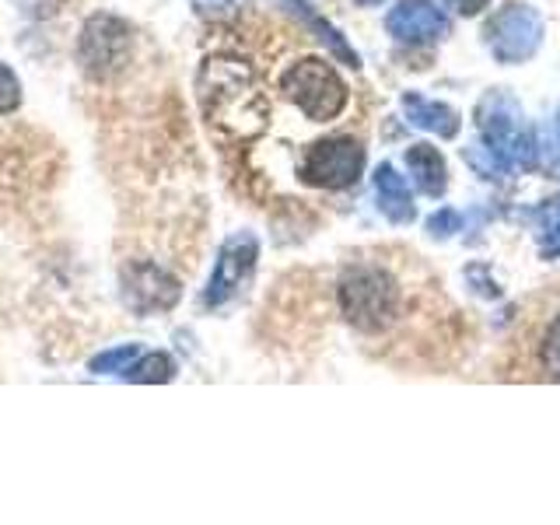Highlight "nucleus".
I'll return each instance as SVG.
<instances>
[{
	"instance_id": "nucleus-17",
	"label": "nucleus",
	"mask_w": 560,
	"mask_h": 525,
	"mask_svg": "<svg viewBox=\"0 0 560 525\" xmlns=\"http://www.w3.org/2000/svg\"><path fill=\"white\" fill-rule=\"evenodd\" d=\"M140 358V347L137 343H122V347H113V350H105V354L92 358V372L95 375H119V372H127V368Z\"/></svg>"
},
{
	"instance_id": "nucleus-1",
	"label": "nucleus",
	"mask_w": 560,
	"mask_h": 525,
	"mask_svg": "<svg viewBox=\"0 0 560 525\" xmlns=\"http://www.w3.org/2000/svg\"><path fill=\"white\" fill-rule=\"evenodd\" d=\"M480 144L498 158L504 172H529L536 165L533 130L522 105L508 92H487L477 105Z\"/></svg>"
},
{
	"instance_id": "nucleus-11",
	"label": "nucleus",
	"mask_w": 560,
	"mask_h": 525,
	"mask_svg": "<svg viewBox=\"0 0 560 525\" xmlns=\"http://www.w3.org/2000/svg\"><path fill=\"white\" fill-rule=\"evenodd\" d=\"M375 197H378V210L393 224H410L417 218L410 186H407V179H402V175L393 165H382L375 172Z\"/></svg>"
},
{
	"instance_id": "nucleus-24",
	"label": "nucleus",
	"mask_w": 560,
	"mask_h": 525,
	"mask_svg": "<svg viewBox=\"0 0 560 525\" xmlns=\"http://www.w3.org/2000/svg\"><path fill=\"white\" fill-rule=\"evenodd\" d=\"M557 140H560V113H557Z\"/></svg>"
},
{
	"instance_id": "nucleus-9",
	"label": "nucleus",
	"mask_w": 560,
	"mask_h": 525,
	"mask_svg": "<svg viewBox=\"0 0 560 525\" xmlns=\"http://www.w3.org/2000/svg\"><path fill=\"white\" fill-rule=\"evenodd\" d=\"M119 298H122V305L137 315L168 312L179 302V280L158 267V262L137 259L119 270Z\"/></svg>"
},
{
	"instance_id": "nucleus-19",
	"label": "nucleus",
	"mask_w": 560,
	"mask_h": 525,
	"mask_svg": "<svg viewBox=\"0 0 560 525\" xmlns=\"http://www.w3.org/2000/svg\"><path fill=\"white\" fill-rule=\"evenodd\" d=\"M542 368H547V375L560 382V319L550 326V337L542 343Z\"/></svg>"
},
{
	"instance_id": "nucleus-4",
	"label": "nucleus",
	"mask_w": 560,
	"mask_h": 525,
	"mask_svg": "<svg viewBox=\"0 0 560 525\" xmlns=\"http://www.w3.org/2000/svg\"><path fill=\"white\" fill-rule=\"evenodd\" d=\"M133 60V32L116 14H95L88 18L78 39V63L88 78L113 81Z\"/></svg>"
},
{
	"instance_id": "nucleus-7",
	"label": "nucleus",
	"mask_w": 560,
	"mask_h": 525,
	"mask_svg": "<svg viewBox=\"0 0 560 525\" xmlns=\"http://www.w3.org/2000/svg\"><path fill=\"white\" fill-rule=\"evenodd\" d=\"M542 43V18L529 4H508L487 22V49L501 63L529 60Z\"/></svg>"
},
{
	"instance_id": "nucleus-5",
	"label": "nucleus",
	"mask_w": 560,
	"mask_h": 525,
	"mask_svg": "<svg viewBox=\"0 0 560 525\" xmlns=\"http://www.w3.org/2000/svg\"><path fill=\"white\" fill-rule=\"evenodd\" d=\"M284 95L302 109L308 119L326 122L332 116H340L347 105V84L326 60H298L284 74Z\"/></svg>"
},
{
	"instance_id": "nucleus-12",
	"label": "nucleus",
	"mask_w": 560,
	"mask_h": 525,
	"mask_svg": "<svg viewBox=\"0 0 560 525\" xmlns=\"http://www.w3.org/2000/svg\"><path fill=\"white\" fill-rule=\"evenodd\" d=\"M402 109H407L413 127L428 130V133H438L442 140L459 133V113H455L452 105H445V102H431L424 95L410 92V95H402Z\"/></svg>"
},
{
	"instance_id": "nucleus-8",
	"label": "nucleus",
	"mask_w": 560,
	"mask_h": 525,
	"mask_svg": "<svg viewBox=\"0 0 560 525\" xmlns=\"http://www.w3.org/2000/svg\"><path fill=\"white\" fill-rule=\"evenodd\" d=\"M256 259H259V242L249 232H238L232 235L218 253L214 262V273L207 280V291H203V305L207 308H221L228 305L232 298L249 284V277L256 270Z\"/></svg>"
},
{
	"instance_id": "nucleus-6",
	"label": "nucleus",
	"mask_w": 560,
	"mask_h": 525,
	"mask_svg": "<svg viewBox=\"0 0 560 525\" xmlns=\"http://www.w3.org/2000/svg\"><path fill=\"white\" fill-rule=\"evenodd\" d=\"M364 172V148L354 137H326L305 151L302 179L319 189H347Z\"/></svg>"
},
{
	"instance_id": "nucleus-2",
	"label": "nucleus",
	"mask_w": 560,
	"mask_h": 525,
	"mask_svg": "<svg viewBox=\"0 0 560 525\" xmlns=\"http://www.w3.org/2000/svg\"><path fill=\"white\" fill-rule=\"evenodd\" d=\"M200 102L221 127L235 133H253L262 127V98L253 84V74L238 60H210L203 74Z\"/></svg>"
},
{
	"instance_id": "nucleus-18",
	"label": "nucleus",
	"mask_w": 560,
	"mask_h": 525,
	"mask_svg": "<svg viewBox=\"0 0 560 525\" xmlns=\"http://www.w3.org/2000/svg\"><path fill=\"white\" fill-rule=\"evenodd\" d=\"M22 105V81H18L14 70L0 60V116L14 113Z\"/></svg>"
},
{
	"instance_id": "nucleus-20",
	"label": "nucleus",
	"mask_w": 560,
	"mask_h": 525,
	"mask_svg": "<svg viewBox=\"0 0 560 525\" xmlns=\"http://www.w3.org/2000/svg\"><path fill=\"white\" fill-rule=\"evenodd\" d=\"M459 228H463V218L459 214H455V210H442V214H434L431 221H428V232L431 235H452V232H459Z\"/></svg>"
},
{
	"instance_id": "nucleus-14",
	"label": "nucleus",
	"mask_w": 560,
	"mask_h": 525,
	"mask_svg": "<svg viewBox=\"0 0 560 525\" xmlns=\"http://www.w3.org/2000/svg\"><path fill=\"white\" fill-rule=\"evenodd\" d=\"M175 375V361L162 350H154V354H144L137 358L130 368H127V378L130 382H140V385H162Z\"/></svg>"
},
{
	"instance_id": "nucleus-23",
	"label": "nucleus",
	"mask_w": 560,
	"mask_h": 525,
	"mask_svg": "<svg viewBox=\"0 0 560 525\" xmlns=\"http://www.w3.org/2000/svg\"><path fill=\"white\" fill-rule=\"evenodd\" d=\"M358 4H364V8H368V4H382V0H358Z\"/></svg>"
},
{
	"instance_id": "nucleus-13",
	"label": "nucleus",
	"mask_w": 560,
	"mask_h": 525,
	"mask_svg": "<svg viewBox=\"0 0 560 525\" xmlns=\"http://www.w3.org/2000/svg\"><path fill=\"white\" fill-rule=\"evenodd\" d=\"M407 168L413 175L417 189L428 192V197H442V192L448 189L445 158L438 154V148H431V144H413L407 151Z\"/></svg>"
},
{
	"instance_id": "nucleus-15",
	"label": "nucleus",
	"mask_w": 560,
	"mask_h": 525,
	"mask_svg": "<svg viewBox=\"0 0 560 525\" xmlns=\"http://www.w3.org/2000/svg\"><path fill=\"white\" fill-rule=\"evenodd\" d=\"M536 221H539V253L547 259H560V200L542 207Z\"/></svg>"
},
{
	"instance_id": "nucleus-21",
	"label": "nucleus",
	"mask_w": 560,
	"mask_h": 525,
	"mask_svg": "<svg viewBox=\"0 0 560 525\" xmlns=\"http://www.w3.org/2000/svg\"><path fill=\"white\" fill-rule=\"evenodd\" d=\"M18 8H22L25 14H35V18H49V14H57L60 0H18Z\"/></svg>"
},
{
	"instance_id": "nucleus-3",
	"label": "nucleus",
	"mask_w": 560,
	"mask_h": 525,
	"mask_svg": "<svg viewBox=\"0 0 560 525\" xmlns=\"http://www.w3.org/2000/svg\"><path fill=\"white\" fill-rule=\"evenodd\" d=\"M399 305V291L389 273L375 267H354L340 280V308L350 326L361 332H378L393 323Z\"/></svg>"
},
{
	"instance_id": "nucleus-22",
	"label": "nucleus",
	"mask_w": 560,
	"mask_h": 525,
	"mask_svg": "<svg viewBox=\"0 0 560 525\" xmlns=\"http://www.w3.org/2000/svg\"><path fill=\"white\" fill-rule=\"evenodd\" d=\"M445 4H448L455 14H466V18H469V14H480V11L490 4V0H445Z\"/></svg>"
},
{
	"instance_id": "nucleus-10",
	"label": "nucleus",
	"mask_w": 560,
	"mask_h": 525,
	"mask_svg": "<svg viewBox=\"0 0 560 525\" xmlns=\"http://www.w3.org/2000/svg\"><path fill=\"white\" fill-rule=\"evenodd\" d=\"M385 28L396 43L407 46H428L448 35V18L445 11L431 4V0H402L385 18Z\"/></svg>"
},
{
	"instance_id": "nucleus-16",
	"label": "nucleus",
	"mask_w": 560,
	"mask_h": 525,
	"mask_svg": "<svg viewBox=\"0 0 560 525\" xmlns=\"http://www.w3.org/2000/svg\"><path fill=\"white\" fill-rule=\"evenodd\" d=\"M288 4H291V11H298V14H302L308 25H315V28H319V39H323V43H329V46H332V52H340V57H343V60H347L350 67H358V52H350V46H347V43L340 39V35H337V28H329V25L323 22L319 14H312V11H308V4H305V0H288Z\"/></svg>"
}]
</instances>
